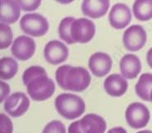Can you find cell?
<instances>
[{
	"label": "cell",
	"mask_w": 152,
	"mask_h": 133,
	"mask_svg": "<svg viewBox=\"0 0 152 133\" xmlns=\"http://www.w3.org/2000/svg\"><path fill=\"white\" fill-rule=\"evenodd\" d=\"M22 80L28 95L35 101L46 100L55 91L54 82L47 76L46 71L41 66H30L24 72Z\"/></svg>",
	"instance_id": "1"
},
{
	"label": "cell",
	"mask_w": 152,
	"mask_h": 133,
	"mask_svg": "<svg viewBox=\"0 0 152 133\" xmlns=\"http://www.w3.org/2000/svg\"><path fill=\"white\" fill-rule=\"evenodd\" d=\"M58 86L65 91H85L91 83V76L88 71L81 66L63 65L59 66L55 74Z\"/></svg>",
	"instance_id": "2"
},
{
	"label": "cell",
	"mask_w": 152,
	"mask_h": 133,
	"mask_svg": "<svg viewBox=\"0 0 152 133\" xmlns=\"http://www.w3.org/2000/svg\"><path fill=\"white\" fill-rule=\"evenodd\" d=\"M55 108L64 118L73 120L85 112L86 104L80 96L64 93L58 95L55 99Z\"/></svg>",
	"instance_id": "3"
},
{
	"label": "cell",
	"mask_w": 152,
	"mask_h": 133,
	"mask_svg": "<svg viewBox=\"0 0 152 133\" xmlns=\"http://www.w3.org/2000/svg\"><path fill=\"white\" fill-rule=\"evenodd\" d=\"M20 27L26 34L34 37L45 35L49 30V22L45 17L39 13L24 15L20 21Z\"/></svg>",
	"instance_id": "4"
},
{
	"label": "cell",
	"mask_w": 152,
	"mask_h": 133,
	"mask_svg": "<svg viewBox=\"0 0 152 133\" xmlns=\"http://www.w3.org/2000/svg\"><path fill=\"white\" fill-rule=\"evenodd\" d=\"M150 118L148 108L142 103L136 102L129 104L125 112L127 124L134 129L145 127L148 124Z\"/></svg>",
	"instance_id": "5"
},
{
	"label": "cell",
	"mask_w": 152,
	"mask_h": 133,
	"mask_svg": "<svg viewBox=\"0 0 152 133\" xmlns=\"http://www.w3.org/2000/svg\"><path fill=\"white\" fill-rule=\"evenodd\" d=\"M96 34V26L87 18L75 19L71 26V35L75 43L86 44Z\"/></svg>",
	"instance_id": "6"
},
{
	"label": "cell",
	"mask_w": 152,
	"mask_h": 133,
	"mask_svg": "<svg viewBox=\"0 0 152 133\" xmlns=\"http://www.w3.org/2000/svg\"><path fill=\"white\" fill-rule=\"evenodd\" d=\"M124 45L125 48L132 52L143 48L146 42V32L142 26L132 25L124 31Z\"/></svg>",
	"instance_id": "7"
},
{
	"label": "cell",
	"mask_w": 152,
	"mask_h": 133,
	"mask_svg": "<svg viewBox=\"0 0 152 133\" xmlns=\"http://www.w3.org/2000/svg\"><path fill=\"white\" fill-rule=\"evenodd\" d=\"M30 100L28 97L21 92H16L8 96L5 103V111L12 117L18 118L23 115L29 109Z\"/></svg>",
	"instance_id": "8"
},
{
	"label": "cell",
	"mask_w": 152,
	"mask_h": 133,
	"mask_svg": "<svg viewBox=\"0 0 152 133\" xmlns=\"http://www.w3.org/2000/svg\"><path fill=\"white\" fill-rule=\"evenodd\" d=\"M36 42L31 37L21 35L14 40L12 46V55L21 61L30 59L36 51Z\"/></svg>",
	"instance_id": "9"
},
{
	"label": "cell",
	"mask_w": 152,
	"mask_h": 133,
	"mask_svg": "<svg viewBox=\"0 0 152 133\" xmlns=\"http://www.w3.org/2000/svg\"><path fill=\"white\" fill-rule=\"evenodd\" d=\"M68 53L67 46L58 40H51L48 42L44 50L46 61L53 65H58L65 62L68 57Z\"/></svg>",
	"instance_id": "10"
},
{
	"label": "cell",
	"mask_w": 152,
	"mask_h": 133,
	"mask_svg": "<svg viewBox=\"0 0 152 133\" xmlns=\"http://www.w3.org/2000/svg\"><path fill=\"white\" fill-rule=\"evenodd\" d=\"M132 20V13L129 7L124 4H114L109 15L111 26L117 30L125 28Z\"/></svg>",
	"instance_id": "11"
},
{
	"label": "cell",
	"mask_w": 152,
	"mask_h": 133,
	"mask_svg": "<svg viewBox=\"0 0 152 133\" xmlns=\"http://www.w3.org/2000/svg\"><path fill=\"white\" fill-rule=\"evenodd\" d=\"M112 64V58L105 53H96L92 54L89 59V68L97 77H103L109 73Z\"/></svg>",
	"instance_id": "12"
},
{
	"label": "cell",
	"mask_w": 152,
	"mask_h": 133,
	"mask_svg": "<svg viewBox=\"0 0 152 133\" xmlns=\"http://www.w3.org/2000/svg\"><path fill=\"white\" fill-rule=\"evenodd\" d=\"M0 6V21L4 24H12L19 19L21 6L20 1L2 0Z\"/></svg>",
	"instance_id": "13"
},
{
	"label": "cell",
	"mask_w": 152,
	"mask_h": 133,
	"mask_svg": "<svg viewBox=\"0 0 152 133\" xmlns=\"http://www.w3.org/2000/svg\"><path fill=\"white\" fill-rule=\"evenodd\" d=\"M79 126L82 133H104L106 123L102 117L89 113L79 120Z\"/></svg>",
	"instance_id": "14"
},
{
	"label": "cell",
	"mask_w": 152,
	"mask_h": 133,
	"mask_svg": "<svg viewBox=\"0 0 152 133\" xmlns=\"http://www.w3.org/2000/svg\"><path fill=\"white\" fill-rule=\"evenodd\" d=\"M128 87L127 80L119 74H112L104 82V88L108 95L113 97H120L125 94Z\"/></svg>",
	"instance_id": "15"
},
{
	"label": "cell",
	"mask_w": 152,
	"mask_h": 133,
	"mask_svg": "<svg viewBox=\"0 0 152 133\" xmlns=\"http://www.w3.org/2000/svg\"><path fill=\"white\" fill-rule=\"evenodd\" d=\"M110 4L108 0H85L81 4V11L85 16L97 19L106 14Z\"/></svg>",
	"instance_id": "16"
},
{
	"label": "cell",
	"mask_w": 152,
	"mask_h": 133,
	"mask_svg": "<svg viewBox=\"0 0 152 133\" xmlns=\"http://www.w3.org/2000/svg\"><path fill=\"white\" fill-rule=\"evenodd\" d=\"M119 67L124 77L134 79L142 70V63L137 56L134 54H126L120 60Z\"/></svg>",
	"instance_id": "17"
},
{
	"label": "cell",
	"mask_w": 152,
	"mask_h": 133,
	"mask_svg": "<svg viewBox=\"0 0 152 133\" xmlns=\"http://www.w3.org/2000/svg\"><path fill=\"white\" fill-rule=\"evenodd\" d=\"M152 90V74H142L135 86V91L138 97L145 100L151 101V93Z\"/></svg>",
	"instance_id": "18"
},
{
	"label": "cell",
	"mask_w": 152,
	"mask_h": 133,
	"mask_svg": "<svg viewBox=\"0 0 152 133\" xmlns=\"http://www.w3.org/2000/svg\"><path fill=\"white\" fill-rule=\"evenodd\" d=\"M133 14L137 20L145 21L152 18V0H137L132 7Z\"/></svg>",
	"instance_id": "19"
},
{
	"label": "cell",
	"mask_w": 152,
	"mask_h": 133,
	"mask_svg": "<svg viewBox=\"0 0 152 133\" xmlns=\"http://www.w3.org/2000/svg\"><path fill=\"white\" fill-rule=\"evenodd\" d=\"M18 64L11 57H4L0 60V77L3 80H9L18 73Z\"/></svg>",
	"instance_id": "20"
},
{
	"label": "cell",
	"mask_w": 152,
	"mask_h": 133,
	"mask_svg": "<svg viewBox=\"0 0 152 133\" xmlns=\"http://www.w3.org/2000/svg\"><path fill=\"white\" fill-rule=\"evenodd\" d=\"M75 19L72 17H67L64 18L61 21L59 26H58V34L61 39L67 43L68 45L75 44L74 40L72 39L71 35V26L73 23Z\"/></svg>",
	"instance_id": "21"
},
{
	"label": "cell",
	"mask_w": 152,
	"mask_h": 133,
	"mask_svg": "<svg viewBox=\"0 0 152 133\" xmlns=\"http://www.w3.org/2000/svg\"><path fill=\"white\" fill-rule=\"evenodd\" d=\"M12 41V32L7 24H0V49H5Z\"/></svg>",
	"instance_id": "22"
},
{
	"label": "cell",
	"mask_w": 152,
	"mask_h": 133,
	"mask_svg": "<svg viewBox=\"0 0 152 133\" xmlns=\"http://www.w3.org/2000/svg\"><path fill=\"white\" fill-rule=\"evenodd\" d=\"M42 133H66V128L60 121L54 120L46 125Z\"/></svg>",
	"instance_id": "23"
},
{
	"label": "cell",
	"mask_w": 152,
	"mask_h": 133,
	"mask_svg": "<svg viewBox=\"0 0 152 133\" xmlns=\"http://www.w3.org/2000/svg\"><path fill=\"white\" fill-rule=\"evenodd\" d=\"M0 133H12V123L4 113L0 114Z\"/></svg>",
	"instance_id": "24"
},
{
	"label": "cell",
	"mask_w": 152,
	"mask_h": 133,
	"mask_svg": "<svg viewBox=\"0 0 152 133\" xmlns=\"http://www.w3.org/2000/svg\"><path fill=\"white\" fill-rule=\"evenodd\" d=\"M21 6V9L25 12H28V11H33L37 9L39 6L41 4L40 0H37V1H20Z\"/></svg>",
	"instance_id": "25"
},
{
	"label": "cell",
	"mask_w": 152,
	"mask_h": 133,
	"mask_svg": "<svg viewBox=\"0 0 152 133\" xmlns=\"http://www.w3.org/2000/svg\"><path fill=\"white\" fill-rule=\"evenodd\" d=\"M0 86H1V96H0V101L3 102L4 100V99L6 98L7 95L10 92V88L9 86L6 84L4 81L0 82Z\"/></svg>",
	"instance_id": "26"
},
{
	"label": "cell",
	"mask_w": 152,
	"mask_h": 133,
	"mask_svg": "<svg viewBox=\"0 0 152 133\" xmlns=\"http://www.w3.org/2000/svg\"><path fill=\"white\" fill-rule=\"evenodd\" d=\"M68 133H82L79 126V121H76L70 124L68 127Z\"/></svg>",
	"instance_id": "27"
},
{
	"label": "cell",
	"mask_w": 152,
	"mask_h": 133,
	"mask_svg": "<svg viewBox=\"0 0 152 133\" xmlns=\"http://www.w3.org/2000/svg\"><path fill=\"white\" fill-rule=\"evenodd\" d=\"M107 133H127V131L121 126H117L110 129Z\"/></svg>",
	"instance_id": "28"
},
{
	"label": "cell",
	"mask_w": 152,
	"mask_h": 133,
	"mask_svg": "<svg viewBox=\"0 0 152 133\" xmlns=\"http://www.w3.org/2000/svg\"><path fill=\"white\" fill-rule=\"evenodd\" d=\"M146 60H147V63L148 65L152 68V48L149 49V51L147 52L146 54Z\"/></svg>",
	"instance_id": "29"
},
{
	"label": "cell",
	"mask_w": 152,
	"mask_h": 133,
	"mask_svg": "<svg viewBox=\"0 0 152 133\" xmlns=\"http://www.w3.org/2000/svg\"><path fill=\"white\" fill-rule=\"evenodd\" d=\"M137 133H152L151 131H149V130H144V131H141Z\"/></svg>",
	"instance_id": "30"
},
{
	"label": "cell",
	"mask_w": 152,
	"mask_h": 133,
	"mask_svg": "<svg viewBox=\"0 0 152 133\" xmlns=\"http://www.w3.org/2000/svg\"><path fill=\"white\" fill-rule=\"evenodd\" d=\"M151 101L152 102V90H151Z\"/></svg>",
	"instance_id": "31"
}]
</instances>
